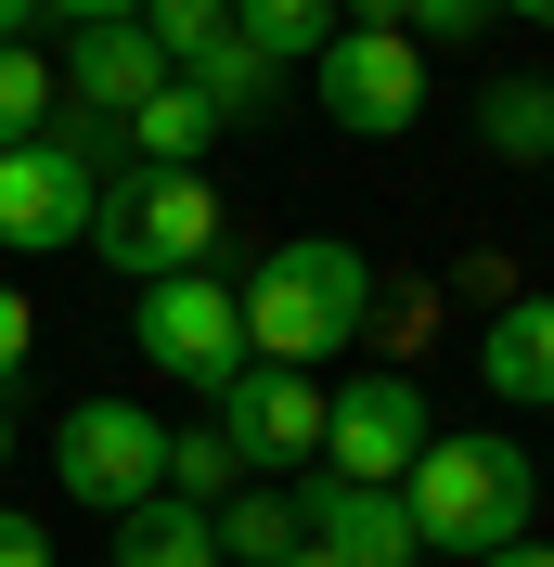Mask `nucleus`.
Masks as SVG:
<instances>
[{"mask_svg":"<svg viewBox=\"0 0 554 567\" xmlns=\"http://www.w3.org/2000/svg\"><path fill=\"white\" fill-rule=\"evenodd\" d=\"M310 104L336 116L348 142H413V116H425V39H400V27H336V39H322V65H310Z\"/></svg>","mask_w":554,"mask_h":567,"instance_id":"423d86ee","label":"nucleus"},{"mask_svg":"<svg viewBox=\"0 0 554 567\" xmlns=\"http://www.w3.org/2000/svg\"><path fill=\"white\" fill-rule=\"evenodd\" d=\"M52 104H65V91H52V52H27V39H0V155L52 130Z\"/></svg>","mask_w":554,"mask_h":567,"instance_id":"6ab92c4d","label":"nucleus"},{"mask_svg":"<svg viewBox=\"0 0 554 567\" xmlns=\"http://www.w3.org/2000/svg\"><path fill=\"white\" fill-rule=\"evenodd\" d=\"M52 477H65V503H91V516H130V503L168 491V425L142 413V400H78V413L52 425Z\"/></svg>","mask_w":554,"mask_h":567,"instance_id":"0eeeda50","label":"nucleus"},{"mask_svg":"<svg viewBox=\"0 0 554 567\" xmlns=\"http://www.w3.org/2000/svg\"><path fill=\"white\" fill-rule=\"evenodd\" d=\"M130 349L168 374V388L219 400L245 374V310H233V284L219 271H168V284H142V310H130Z\"/></svg>","mask_w":554,"mask_h":567,"instance_id":"39448f33","label":"nucleus"},{"mask_svg":"<svg viewBox=\"0 0 554 567\" xmlns=\"http://www.w3.org/2000/svg\"><path fill=\"white\" fill-rule=\"evenodd\" d=\"M478 374H490V400H516V413H554V297H503V310H490Z\"/></svg>","mask_w":554,"mask_h":567,"instance_id":"f8f14e48","label":"nucleus"},{"mask_svg":"<svg viewBox=\"0 0 554 567\" xmlns=\"http://www.w3.org/2000/svg\"><path fill=\"white\" fill-rule=\"evenodd\" d=\"M27 336H39V310L0 284V400H13V374H27Z\"/></svg>","mask_w":554,"mask_h":567,"instance_id":"412c9836","label":"nucleus"},{"mask_svg":"<svg viewBox=\"0 0 554 567\" xmlns=\"http://www.w3.org/2000/svg\"><path fill=\"white\" fill-rule=\"evenodd\" d=\"M478 142L503 155V168H554V91L542 78H490L478 91Z\"/></svg>","mask_w":554,"mask_h":567,"instance_id":"dca6fc26","label":"nucleus"},{"mask_svg":"<svg viewBox=\"0 0 554 567\" xmlns=\"http://www.w3.org/2000/svg\"><path fill=\"white\" fill-rule=\"evenodd\" d=\"M52 91H65L78 116H142L155 104V91H168V52H155V39H142V13L130 27H65V52H52Z\"/></svg>","mask_w":554,"mask_h":567,"instance_id":"9d476101","label":"nucleus"},{"mask_svg":"<svg viewBox=\"0 0 554 567\" xmlns=\"http://www.w3.org/2000/svg\"><path fill=\"white\" fill-rule=\"evenodd\" d=\"M400 503H413V542H425V555H503V542H529L542 477H529L516 439H425L413 477H400Z\"/></svg>","mask_w":554,"mask_h":567,"instance_id":"f03ea898","label":"nucleus"},{"mask_svg":"<svg viewBox=\"0 0 554 567\" xmlns=\"http://www.w3.org/2000/svg\"><path fill=\"white\" fill-rule=\"evenodd\" d=\"M297 529H310L336 567H413L425 555L413 503H400V491H348V477H310V491H297Z\"/></svg>","mask_w":554,"mask_h":567,"instance_id":"9b49d317","label":"nucleus"},{"mask_svg":"<svg viewBox=\"0 0 554 567\" xmlns=\"http://www.w3.org/2000/svg\"><path fill=\"white\" fill-rule=\"evenodd\" d=\"M271 567H336V555H322V542H310V529H297V555H271Z\"/></svg>","mask_w":554,"mask_h":567,"instance_id":"bb28decb","label":"nucleus"},{"mask_svg":"<svg viewBox=\"0 0 554 567\" xmlns=\"http://www.w3.org/2000/svg\"><path fill=\"white\" fill-rule=\"evenodd\" d=\"M207 542H219V567H271V555H297V491L245 477L233 503H207Z\"/></svg>","mask_w":554,"mask_h":567,"instance_id":"ddd939ff","label":"nucleus"},{"mask_svg":"<svg viewBox=\"0 0 554 567\" xmlns=\"http://www.w3.org/2000/svg\"><path fill=\"white\" fill-rule=\"evenodd\" d=\"M39 27V0H0V39H27Z\"/></svg>","mask_w":554,"mask_h":567,"instance_id":"a878e982","label":"nucleus"},{"mask_svg":"<svg viewBox=\"0 0 554 567\" xmlns=\"http://www.w3.org/2000/svg\"><path fill=\"white\" fill-rule=\"evenodd\" d=\"M336 27H348L336 0H233V39L258 52V65H322Z\"/></svg>","mask_w":554,"mask_h":567,"instance_id":"f3484780","label":"nucleus"},{"mask_svg":"<svg viewBox=\"0 0 554 567\" xmlns=\"http://www.w3.org/2000/svg\"><path fill=\"white\" fill-rule=\"evenodd\" d=\"M207 425L233 439L245 477H297L322 452V374H284V361H245L233 388L207 400Z\"/></svg>","mask_w":554,"mask_h":567,"instance_id":"1a4fd4ad","label":"nucleus"},{"mask_svg":"<svg viewBox=\"0 0 554 567\" xmlns=\"http://www.w3.org/2000/svg\"><path fill=\"white\" fill-rule=\"evenodd\" d=\"M348 27H400V13H413V0H336Z\"/></svg>","mask_w":554,"mask_h":567,"instance_id":"b1692460","label":"nucleus"},{"mask_svg":"<svg viewBox=\"0 0 554 567\" xmlns=\"http://www.w3.org/2000/svg\"><path fill=\"white\" fill-rule=\"evenodd\" d=\"M116 142H130V168H207L219 116H207V104H194V91H181V78H168V91H155V104H142V116H116Z\"/></svg>","mask_w":554,"mask_h":567,"instance_id":"2eb2a0df","label":"nucleus"},{"mask_svg":"<svg viewBox=\"0 0 554 567\" xmlns=\"http://www.w3.org/2000/svg\"><path fill=\"white\" fill-rule=\"evenodd\" d=\"M542 91H554V78H542Z\"/></svg>","mask_w":554,"mask_h":567,"instance_id":"c756f323","label":"nucleus"},{"mask_svg":"<svg viewBox=\"0 0 554 567\" xmlns=\"http://www.w3.org/2000/svg\"><path fill=\"white\" fill-rule=\"evenodd\" d=\"M490 27H503L490 0H413V13H400V39H490Z\"/></svg>","mask_w":554,"mask_h":567,"instance_id":"aec40b11","label":"nucleus"},{"mask_svg":"<svg viewBox=\"0 0 554 567\" xmlns=\"http://www.w3.org/2000/svg\"><path fill=\"white\" fill-rule=\"evenodd\" d=\"M233 491H245L233 439H219L207 413H194V425H168V503H194V516H207V503H233Z\"/></svg>","mask_w":554,"mask_h":567,"instance_id":"a211bd4d","label":"nucleus"},{"mask_svg":"<svg viewBox=\"0 0 554 567\" xmlns=\"http://www.w3.org/2000/svg\"><path fill=\"white\" fill-rule=\"evenodd\" d=\"M0 567H52V529H39V516H13V503H0Z\"/></svg>","mask_w":554,"mask_h":567,"instance_id":"4be33fe9","label":"nucleus"},{"mask_svg":"<svg viewBox=\"0 0 554 567\" xmlns=\"http://www.w3.org/2000/svg\"><path fill=\"white\" fill-rule=\"evenodd\" d=\"M233 310H245V361L322 374V361L361 349V322H375V258L348 246V233H297V246H271L233 284Z\"/></svg>","mask_w":554,"mask_h":567,"instance_id":"f257e3e1","label":"nucleus"},{"mask_svg":"<svg viewBox=\"0 0 554 567\" xmlns=\"http://www.w3.org/2000/svg\"><path fill=\"white\" fill-rule=\"evenodd\" d=\"M39 13H52V27H130L142 0H39Z\"/></svg>","mask_w":554,"mask_h":567,"instance_id":"5701e85b","label":"nucleus"},{"mask_svg":"<svg viewBox=\"0 0 554 567\" xmlns=\"http://www.w3.org/2000/svg\"><path fill=\"white\" fill-rule=\"evenodd\" d=\"M425 439H439L425 425V374H348V388H322V477H348V491H400Z\"/></svg>","mask_w":554,"mask_h":567,"instance_id":"6e6552de","label":"nucleus"},{"mask_svg":"<svg viewBox=\"0 0 554 567\" xmlns=\"http://www.w3.org/2000/svg\"><path fill=\"white\" fill-rule=\"evenodd\" d=\"M490 13H529V27H554V0H490Z\"/></svg>","mask_w":554,"mask_h":567,"instance_id":"cd10ccee","label":"nucleus"},{"mask_svg":"<svg viewBox=\"0 0 554 567\" xmlns=\"http://www.w3.org/2000/svg\"><path fill=\"white\" fill-rule=\"evenodd\" d=\"M91 194H104V116L52 104V130L0 155V246H27V258L91 246Z\"/></svg>","mask_w":554,"mask_h":567,"instance_id":"20e7f679","label":"nucleus"},{"mask_svg":"<svg viewBox=\"0 0 554 567\" xmlns=\"http://www.w3.org/2000/svg\"><path fill=\"white\" fill-rule=\"evenodd\" d=\"M0 464H13V400H0Z\"/></svg>","mask_w":554,"mask_h":567,"instance_id":"c85d7f7f","label":"nucleus"},{"mask_svg":"<svg viewBox=\"0 0 554 567\" xmlns=\"http://www.w3.org/2000/svg\"><path fill=\"white\" fill-rule=\"evenodd\" d=\"M478 567H554V542H503V555H478Z\"/></svg>","mask_w":554,"mask_h":567,"instance_id":"393cba45","label":"nucleus"},{"mask_svg":"<svg viewBox=\"0 0 554 567\" xmlns=\"http://www.w3.org/2000/svg\"><path fill=\"white\" fill-rule=\"evenodd\" d=\"M104 542H116V567H219V542H207V516L194 503H130V516H104Z\"/></svg>","mask_w":554,"mask_h":567,"instance_id":"4468645a","label":"nucleus"},{"mask_svg":"<svg viewBox=\"0 0 554 567\" xmlns=\"http://www.w3.org/2000/svg\"><path fill=\"white\" fill-rule=\"evenodd\" d=\"M91 246H104V271H130V284L219 271V194H207V168H104Z\"/></svg>","mask_w":554,"mask_h":567,"instance_id":"7ed1b4c3","label":"nucleus"}]
</instances>
